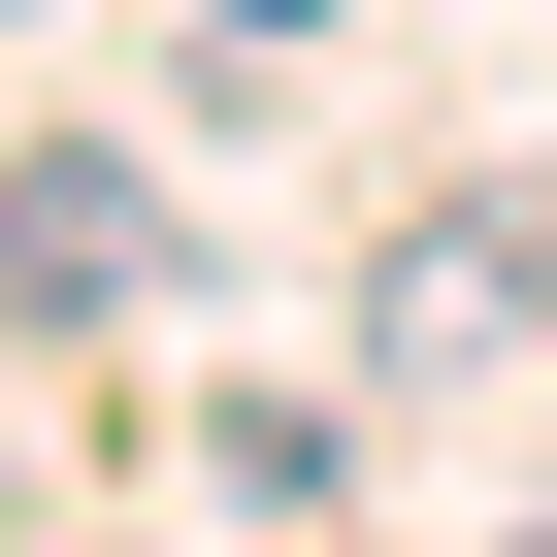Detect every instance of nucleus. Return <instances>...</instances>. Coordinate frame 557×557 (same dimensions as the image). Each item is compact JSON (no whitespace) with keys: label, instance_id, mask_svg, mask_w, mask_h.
Here are the masks:
<instances>
[{"label":"nucleus","instance_id":"nucleus-1","mask_svg":"<svg viewBox=\"0 0 557 557\" xmlns=\"http://www.w3.org/2000/svg\"><path fill=\"white\" fill-rule=\"evenodd\" d=\"M132 262H164V164H0V296L34 329H132Z\"/></svg>","mask_w":557,"mask_h":557},{"label":"nucleus","instance_id":"nucleus-2","mask_svg":"<svg viewBox=\"0 0 557 557\" xmlns=\"http://www.w3.org/2000/svg\"><path fill=\"white\" fill-rule=\"evenodd\" d=\"M524 296H557V230H459V197L394 230V361H459V329H524Z\"/></svg>","mask_w":557,"mask_h":557},{"label":"nucleus","instance_id":"nucleus-3","mask_svg":"<svg viewBox=\"0 0 557 557\" xmlns=\"http://www.w3.org/2000/svg\"><path fill=\"white\" fill-rule=\"evenodd\" d=\"M197 34H329V0H197Z\"/></svg>","mask_w":557,"mask_h":557}]
</instances>
